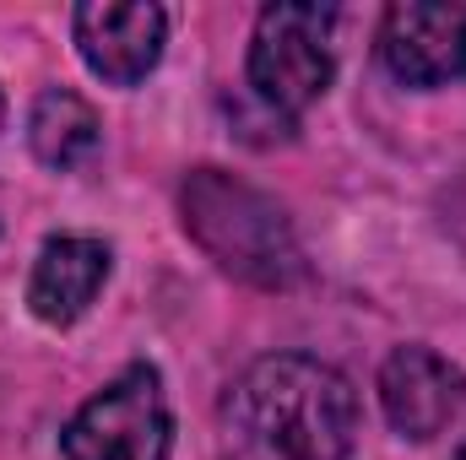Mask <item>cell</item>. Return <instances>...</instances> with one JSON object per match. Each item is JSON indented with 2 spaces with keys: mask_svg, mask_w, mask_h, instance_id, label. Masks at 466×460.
I'll list each match as a JSON object with an SVG mask.
<instances>
[{
  "mask_svg": "<svg viewBox=\"0 0 466 460\" xmlns=\"http://www.w3.org/2000/svg\"><path fill=\"white\" fill-rule=\"evenodd\" d=\"M358 439L352 379L309 352L255 357L218 406L223 460H348Z\"/></svg>",
  "mask_w": 466,
  "mask_h": 460,
  "instance_id": "cell-1",
  "label": "cell"
},
{
  "mask_svg": "<svg viewBox=\"0 0 466 460\" xmlns=\"http://www.w3.org/2000/svg\"><path fill=\"white\" fill-rule=\"evenodd\" d=\"M179 206H185V233L228 276L255 287H293L304 276L299 238L266 190L233 179L223 168H196L179 190Z\"/></svg>",
  "mask_w": 466,
  "mask_h": 460,
  "instance_id": "cell-2",
  "label": "cell"
},
{
  "mask_svg": "<svg viewBox=\"0 0 466 460\" xmlns=\"http://www.w3.org/2000/svg\"><path fill=\"white\" fill-rule=\"evenodd\" d=\"M331 33H337V5H320V0L266 5L255 16L249 60H244V76H249L255 98L288 119L315 109L326 98L331 76H337Z\"/></svg>",
  "mask_w": 466,
  "mask_h": 460,
  "instance_id": "cell-3",
  "label": "cell"
},
{
  "mask_svg": "<svg viewBox=\"0 0 466 460\" xmlns=\"http://www.w3.org/2000/svg\"><path fill=\"white\" fill-rule=\"evenodd\" d=\"M174 450V412L163 395V374L152 363H130L82 401V412L60 434L66 460H168Z\"/></svg>",
  "mask_w": 466,
  "mask_h": 460,
  "instance_id": "cell-4",
  "label": "cell"
},
{
  "mask_svg": "<svg viewBox=\"0 0 466 460\" xmlns=\"http://www.w3.org/2000/svg\"><path fill=\"white\" fill-rule=\"evenodd\" d=\"M71 38L93 76L109 87H136L163 60L168 11L152 0H87L71 11Z\"/></svg>",
  "mask_w": 466,
  "mask_h": 460,
  "instance_id": "cell-5",
  "label": "cell"
},
{
  "mask_svg": "<svg viewBox=\"0 0 466 460\" xmlns=\"http://www.w3.org/2000/svg\"><path fill=\"white\" fill-rule=\"evenodd\" d=\"M380 65L401 87H451L466 76V5L401 0L380 22Z\"/></svg>",
  "mask_w": 466,
  "mask_h": 460,
  "instance_id": "cell-6",
  "label": "cell"
},
{
  "mask_svg": "<svg viewBox=\"0 0 466 460\" xmlns=\"http://www.w3.org/2000/svg\"><path fill=\"white\" fill-rule=\"evenodd\" d=\"M380 406L401 439L423 445V439L445 434L466 406V374L445 352L407 342L380 363Z\"/></svg>",
  "mask_w": 466,
  "mask_h": 460,
  "instance_id": "cell-7",
  "label": "cell"
},
{
  "mask_svg": "<svg viewBox=\"0 0 466 460\" xmlns=\"http://www.w3.org/2000/svg\"><path fill=\"white\" fill-rule=\"evenodd\" d=\"M115 271V255L104 238H87V233H55L44 238L38 260H33V276H27V309L44 320V325H76L93 298L104 293Z\"/></svg>",
  "mask_w": 466,
  "mask_h": 460,
  "instance_id": "cell-8",
  "label": "cell"
},
{
  "mask_svg": "<svg viewBox=\"0 0 466 460\" xmlns=\"http://www.w3.org/2000/svg\"><path fill=\"white\" fill-rule=\"evenodd\" d=\"M27 146H33V157H38L44 168L76 174V168H87V163L98 157V146H104V119H98V109H93L82 93L49 87V93H38L33 115H27Z\"/></svg>",
  "mask_w": 466,
  "mask_h": 460,
  "instance_id": "cell-9",
  "label": "cell"
},
{
  "mask_svg": "<svg viewBox=\"0 0 466 460\" xmlns=\"http://www.w3.org/2000/svg\"><path fill=\"white\" fill-rule=\"evenodd\" d=\"M0 130H5V87H0Z\"/></svg>",
  "mask_w": 466,
  "mask_h": 460,
  "instance_id": "cell-10",
  "label": "cell"
},
{
  "mask_svg": "<svg viewBox=\"0 0 466 460\" xmlns=\"http://www.w3.org/2000/svg\"><path fill=\"white\" fill-rule=\"evenodd\" d=\"M451 460H466V439H461V445H456V455H451Z\"/></svg>",
  "mask_w": 466,
  "mask_h": 460,
  "instance_id": "cell-11",
  "label": "cell"
}]
</instances>
